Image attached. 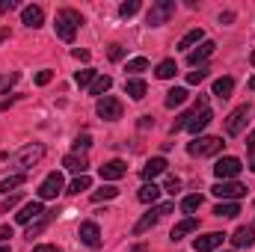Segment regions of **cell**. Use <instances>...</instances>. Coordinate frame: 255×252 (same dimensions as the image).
Wrapping results in <instances>:
<instances>
[{
  "mask_svg": "<svg viewBox=\"0 0 255 252\" xmlns=\"http://www.w3.org/2000/svg\"><path fill=\"white\" fill-rule=\"evenodd\" d=\"M80 24H83V18H80L77 9H60V12H57V21H54V30H57V36H60L63 42H74Z\"/></svg>",
  "mask_w": 255,
  "mask_h": 252,
  "instance_id": "6da1fadb",
  "label": "cell"
},
{
  "mask_svg": "<svg viewBox=\"0 0 255 252\" xmlns=\"http://www.w3.org/2000/svg\"><path fill=\"white\" fill-rule=\"evenodd\" d=\"M223 136H196L190 145H187V151H190L193 157H214V154H220L223 151Z\"/></svg>",
  "mask_w": 255,
  "mask_h": 252,
  "instance_id": "7a4b0ae2",
  "label": "cell"
},
{
  "mask_svg": "<svg viewBox=\"0 0 255 252\" xmlns=\"http://www.w3.org/2000/svg\"><path fill=\"white\" fill-rule=\"evenodd\" d=\"M172 15H175V0H157V3H151V9L145 12V24H148V27H160V24H166Z\"/></svg>",
  "mask_w": 255,
  "mask_h": 252,
  "instance_id": "3957f363",
  "label": "cell"
},
{
  "mask_svg": "<svg viewBox=\"0 0 255 252\" xmlns=\"http://www.w3.org/2000/svg\"><path fill=\"white\" fill-rule=\"evenodd\" d=\"M42 157H45V145H42V142H33V145H24V148L15 154L12 163H15L18 169H30V166H36Z\"/></svg>",
  "mask_w": 255,
  "mask_h": 252,
  "instance_id": "277c9868",
  "label": "cell"
},
{
  "mask_svg": "<svg viewBox=\"0 0 255 252\" xmlns=\"http://www.w3.org/2000/svg\"><path fill=\"white\" fill-rule=\"evenodd\" d=\"M95 113H98L104 122H116V119H122V101L113 98V95H104V98H98Z\"/></svg>",
  "mask_w": 255,
  "mask_h": 252,
  "instance_id": "5b68a950",
  "label": "cell"
},
{
  "mask_svg": "<svg viewBox=\"0 0 255 252\" xmlns=\"http://www.w3.org/2000/svg\"><path fill=\"white\" fill-rule=\"evenodd\" d=\"M241 169H244V163H241L238 157H220L217 166H214V175H217L220 181H235V178L241 175Z\"/></svg>",
  "mask_w": 255,
  "mask_h": 252,
  "instance_id": "8992f818",
  "label": "cell"
},
{
  "mask_svg": "<svg viewBox=\"0 0 255 252\" xmlns=\"http://www.w3.org/2000/svg\"><path fill=\"white\" fill-rule=\"evenodd\" d=\"M172 208H175L172 202H163V205H157V208H151V211H148V214H145V217H142V220H139L136 226H133V235H142V232H148V229H154V226H157V220H160L163 214H169Z\"/></svg>",
  "mask_w": 255,
  "mask_h": 252,
  "instance_id": "52a82bcc",
  "label": "cell"
},
{
  "mask_svg": "<svg viewBox=\"0 0 255 252\" xmlns=\"http://www.w3.org/2000/svg\"><path fill=\"white\" fill-rule=\"evenodd\" d=\"M247 119H250V107H247V104L235 107V110L229 113V119H226V133H229V136H238V133H244Z\"/></svg>",
  "mask_w": 255,
  "mask_h": 252,
  "instance_id": "ba28073f",
  "label": "cell"
},
{
  "mask_svg": "<svg viewBox=\"0 0 255 252\" xmlns=\"http://www.w3.org/2000/svg\"><path fill=\"white\" fill-rule=\"evenodd\" d=\"M63 175L60 172H51L42 184H39V199H57L60 193H63Z\"/></svg>",
  "mask_w": 255,
  "mask_h": 252,
  "instance_id": "9c48e42d",
  "label": "cell"
},
{
  "mask_svg": "<svg viewBox=\"0 0 255 252\" xmlns=\"http://www.w3.org/2000/svg\"><path fill=\"white\" fill-rule=\"evenodd\" d=\"M223 241H226V235H223V232H208V235H202V238H196V241H193V250H196V252L220 250V247H223Z\"/></svg>",
  "mask_w": 255,
  "mask_h": 252,
  "instance_id": "30bf717a",
  "label": "cell"
},
{
  "mask_svg": "<svg viewBox=\"0 0 255 252\" xmlns=\"http://www.w3.org/2000/svg\"><path fill=\"white\" fill-rule=\"evenodd\" d=\"M214 196H220V199H238V196H244L247 187L241 184V181H217L214 187H211Z\"/></svg>",
  "mask_w": 255,
  "mask_h": 252,
  "instance_id": "8fae6325",
  "label": "cell"
},
{
  "mask_svg": "<svg viewBox=\"0 0 255 252\" xmlns=\"http://www.w3.org/2000/svg\"><path fill=\"white\" fill-rule=\"evenodd\" d=\"M48 211H45V205L42 202H30V205H24L21 208V214H15V223H21V226H27V223H33V220H42Z\"/></svg>",
  "mask_w": 255,
  "mask_h": 252,
  "instance_id": "7c38bea8",
  "label": "cell"
},
{
  "mask_svg": "<svg viewBox=\"0 0 255 252\" xmlns=\"http://www.w3.org/2000/svg\"><path fill=\"white\" fill-rule=\"evenodd\" d=\"M77 235H80V241H83L86 247H92V250L101 247V229H98V223H89V220L80 223V232H77Z\"/></svg>",
  "mask_w": 255,
  "mask_h": 252,
  "instance_id": "4fadbf2b",
  "label": "cell"
},
{
  "mask_svg": "<svg viewBox=\"0 0 255 252\" xmlns=\"http://www.w3.org/2000/svg\"><path fill=\"white\" fill-rule=\"evenodd\" d=\"M21 21H24L30 30H36V27H42V21H45V9L36 6V3H33V6H24V9H21Z\"/></svg>",
  "mask_w": 255,
  "mask_h": 252,
  "instance_id": "5bb4252c",
  "label": "cell"
},
{
  "mask_svg": "<svg viewBox=\"0 0 255 252\" xmlns=\"http://www.w3.org/2000/svg\"><path fill=\"white\" fill-rule=\"evenodd\" d=\"M214 51H217V45H214L211 39H205V42H199V48H196V51L187 54V63H190V65H202L211 54H214Z\"/></svg>",
  "mask_w": 255,
  "mask_h": 252,
  "instance_id": "9a60e30c",
  "label": "cell"
},
{
  "mask_svg": "<svg viewBox=\"0 0 255 252\" xmlns=\"http://www.w3.org/2000/svg\"><path fill=\"white\" fill-rule=\"evenodd\" d=\"M98 172H101V181H116V178H122L128 172V163L125 160H110V163H104Z\"/></svg>",
  "mask_w": 255,
  "mask_h": 252,
  "instance_id": "2e32d148",
  "label": "cell"
},
{
  "mask_svg": "<svg viewBox=\"0 0 255 252\" xmlns=\"http://www.w3.org/2000/svg\"><path fill=\"white\" fill-rule=\"evenodd\" d=\"M232 244H235V247H241V250H244V247L250 250V247L255 244V226H241V229L232 235Z\"/></svg>",
  "mask_w": 255,
  "mask_h": 252,
  "instance_id": "e0dca14e",
  "label": "cell"
},
{
  "mask_svg": "<svg viewBox=\"0 0 255 252\" xmlns=\"http://www.w3.org/2000/svg\"><path fill=\"white\" fill-rule=\"evenodd\" d=\"M63 166L68 169V172H74V175H86V157L83 154H65L63 157Z\"/></svg>",
  "mask_w": 255,
  "mask_h": 252,
  "instance_id": "ac0fdd59",
  "label": "cell"
},
{
  "mask_svg": "<svg viewBox=\"0 0 255 252\" xmlns=\"http://www.w3.org/2000/svg\"><path fill=\"white\" fill-rule=\"evenodd\" d=\"M160 172H166V160H163V157H151V160L142 166V178H145V181H154Z\"/></svg>",
  "mask_w": 255,
  "mask_h": 252,
  "instance_id": "d6986e66",
  "label": "cell"
},
{
  "mask_svg": "<svg viewBox=\"0 0 255 252\" xmlns=\"http://www.w3.org/2000/svg\"><path fill=\"white\" fill-rule=\"evenodd\" d=\"M145 92H148V86H145V80H139V77H130V80H125V95H130L133 101H139V98H145Z\"/></svg>",
  "mask_w": 255,
  "mask_h": 252,
  "instance_id": "ffe728a7",
  "label": "cell"
},
{
  "mask_svg": "<svg viewBox=\"0 0 255 252\" xmlns=\"http://www.w3.org/2000/svg\"><path fill=\"white\" fill-rule=\"evenodd\" d=\"M211 119H214V113H211V110H202V113H196V116L190 119L187 130H190V133H202L205 127L211 125Z\"/></svg>",
  "mask_w": 255,
  "mask_h": 252,
  "instance_id": "44dd1931",
  "label": "cell"
},
{
  "mask_svg": "<svg viewBox=\"0 0 255 252\" xmlns=\"http://www.w3.org/2000/svg\"><path fill=\"white\" fill-rule=\"evenodd\" d=\"M196 229H199V223H196L193 217H187V220H181V223L169 232V238H172V241H181L184 235H190V232H196Z\"/></svg>",
  "mask_w": 255,
  "mask_h": 252,
  "instance_id": "7402d4cb",
  "label": "cell"
},
{
  "mask_svg": "<svg viewBox=\"0 0 255 252\" xmlns=\"http://www.w3.org/2000/svg\"><path fill=\"white\" fill-rule=\"evenodd\" d=\"M232 92H235V80L232 77H220V80H214V95L217 98H232Z\"/></svg>",
  "mask_w": 255,
  "mask_h": 252,
  "instance_id": "603a6c76",
  "label": "cell"
},
{
  "mask_svg": "<svg viewBox=\"0 0 255 252\" xmlns=\"http://www.w3.org/2000/svg\"><path fill=\"white\" fill-rule=\"evenodd\" d=\"M214 214H217L220 220H232V217L241 214V205H238V202H220V205L214 208Z\"/></svg>",
  "mask_w": 255,
  "mask_h": 252,
  "instance_id": "cb8c5ba5",
  "label": "cell"
},
{
  "mask_svg": "<svg viewBox=\"0 0 255 252\" xmlns=\"http://www.w3.org/2000/svg\"><path fill=\"white\" fill-rule=\"evenodd\" d=\"M184 101H187V89H184V86H175V89L166 92V107H169V110H172V107H181Z\"/></svg>",
  "mask_w": 255,
  "mask_h": 252,
  "instance_id": "d4e9b609",
  "label": "cell"
},
{
  "mask_svg": "<svg viewBox=\"0 0 255 252\" xmlns=\"http://www.w3.org/2000/svg\"><path fill=\"white\" fill-rule=\"evenodd\" d=\"M163 190L157 187L154 181H148V184H142L139 187V202H145V205H151V202H157V196H160Z\"/></svg>",
  "mask_w": 255,
  "mask_h": 252,
  "instance_id": "484cf974",
  "label": "cell"
},
{
  "mask_svg": "<svg viewBox=\"0 0 255 252\" xmlns=\"http://www.w3.org/2000/svg\"><path fill=\"white\" fill-rule=\"evenodd\" d=\"M113 86V77H107V74H101V77H95L92 80V86H89V95H101L104 98V92Z\"/></svg>",
  "mask_w": 255,
  "mask_h": 252,
  "instance_id": "4316f807",
  "label": "cell"
},
{
  "mask_svg": "<svg viewBox=\"0 0 255 252\" xmlns=\"http://www.w3.org/2000/svg\"><path fill=\"white\" fill-rule=\"evenodd\" d=\"M175 71H178L175 60H163V63L157 65V71H154V74H157L160 80H169V77H175Z\"/></svg>",
  "mask_w": 255,
  "mask_h": 252,
  "instance_id": "83f0119b",
  "label": "cell"
},
{
  "mask_svg": "<svg viewBox=\"0 0 255 252\" xmlns=\"http://www.w3.org/2000/svg\"><path fill=\"white\" fill-rule=\"evenodd\" d=\"M27 181V175L21 172V175H9V178H3L0 181V193H9V190H15V187H21Z\"/></svg>",
  "mask_w": 255,
  "mask_h": 252,
  "instance_id": "f1b7e54d",
  "label": "cell"
},
{
  "mask_svg": "<svg viewBox=\"0 0 255 252\" xmlns=\"http://www.w3.org/2000/svg\"><path fill=\"white\" fill-rule=\"evenodd\" d=\"M95 77H98V71H95V68H83V71H77V74H74V83H77V86H92V80H95Z\"/></svg>",
  "mask_w": 255,
  "mask_h": 252,
  "instance_id": "f546056e",
  "label": "cell"
},
{
  "mask_svg": "<svg viewBox=\"0 0 255 252\" xmlns=\"http://www.w3.org/2000/svg\"><path fill=\"white\" fill-rule=\"evenodd\" d=\"M196 42H205V33H202L199 27H196V30H190V33H187V36L178 42V48H184V51H187V48H193Z\"/></svg>",
  "mask_w": 255,
  "mask_h": 252,
  "instance_id": "4dcf8cb0",
  "label": "cell"
},
{
  "mask_svg": "<svg viewBox=\"0 0 255 252\" xmlns=\"http://www.w3.org/2000/svg\"><path fill=\"white\" fill-rule=\"evenodd\" d=\"M15 83H18V71H6V74H0V95H6Z\"/></svg>",
  "mask_w": 255,
  "mask_h": 252,
  "instance_id": "1f68e13d",
  "label": "cell"
},
{
  "mask_svg": "<svg viewBox=\"0 0 255 252\" xmlns=\"http://www.w3.org/2000/svg\"><path fill=\"white\" fill-rule=\"evenodd\" d=\"M116 196H119V190L113 187V184H107V187H101V190L92 193V202H104V199H116Z\"/></svg>",
  "mask_w": 255,
  "mask_h": 252,
  "instance_id": "d6a6232c",
  "label": "cell"
},
{
  "mask_svg": "<svg viewBox=\"0 0 255 252\" xmlns=\"http://www.w3.org/2000/svg\"><path fill=\"white\" fill-rule=\"evenodd\" d=\"M202 208V196L196 193V196H184V202H181V211L184 214H193V211H199Z\"/></svg>",
  "mask_w": 255,
  "mask_h": 252,
  "instance_id": "836d02e7",
  "label": "cell"
},
{
  "mask_svg": "<svg viewBox=\"0 0 255 252\" xmlns=\"http://www.w3.org/2000/svg\"><path fill=\"white\" fill-rule=\"evenodd\" d=\"M89 187H92L89 175H77V178L71 181V187H68V193H74V196H77V193H83V190H89Z\"/></svg>",
  "mask_w": 255,
  "mask_h": 252,
  "instance_id": "e575fe53",
  "label": "cell"
},
{
  "mask_svg": "<svg viewBox=\"0 0 255 252\" xmlns=\"http://www.w3.org/2000/svg\"><path fill=\"white\" fill-rule=\"evenodd\" d=\"M148 68V60L145 57H133V60H128L125 71H130V74H139V71H145Z\"/></svg>",
  "mask_w": 255,
  "mask_h": 252,
  "instance_id": "d590c367",
  "label": "cell"
},
{
  "mask_svg": "<svg viewBox=\"0 0 255 252\" xmlns=\"http://www.w3.org/2000/svg\"><path fill=\"white\" fill-rule=\"evenodd\" d=\"M136 12H139V0H128V3L119 6V15H122V18H130V15H136Z\"/></svg>",
  "mask_w": 255,
  "mask_h": 252,
  "instance_id": "8d00e7d4",
  "label": "cell"
},
{
  "mask_svg": "<svg viewBox=\"0 0 255 252\" xmlns=\"http://www.w3.org/2000/svg\"><path fill=\"white\" fill-rule=\"evenodd\" d=\"M205 77H208V68H205V65H199V71H190V74H187V83H190V86H199Z\"/></svg>",
  "mask_w": 255,
  "mask_h": 252,
  "instance_id": "74e56055",
  "label": "cell"
},
{
  "mask_svg": "<svg viewBox=\"0 0 255 252\" xmlns=\"http://www.w3.org/2000/svg\"><path fill=\"white\" fill-rule=\"evenodd\" d=\"M92 145V133H77V139H74V151H86Z\"/></svg>",
  "mask_w": 255,
  "mask_h": 252,
  "instance_id": "f35d334b",
  "label": "cell"
},
{
  "mask_svg": "<svg viewBox=\"0 0 255 252\" xmlns=\"http://www.w3.org/2000/svg\"><path fill=\"white\" fill-rule=\"evenodd\" d=\"M107 57H110V60H113V63H119V60H122V57H125V48H122V45H116V42H113V45H110V48H107Z\"/></svg>",
  "mask_w": 255,
  "mask_h": 252,
  "instance_id": "ab89813d",
  "label": "cell"
},
{
  "mask_svg": "<svg viewBox=\"0 0 255 252\" xmlns=\"http://www.w3.org/2000/svg\"><path fill=\"white\" fill-rule=\"evenodd\" d=\"M247 151H250V169L255 172V130L247 136Z\"/></svg>",
  "mask_w": 255,
  "mask_h": 252,
  "instance_id": "60d3db41",
  "label": "cell"
},
{
  "mask_svg": "<svg viewBox=\"0 0 255 252\" xmlns=\"http://www.w3.org/2000/svg\"><path fill=\"white\" fill-rule=\"evenodd\" d=\"M48 223H51V214H45V217H42V220H39L36 226H30V232H27V238H33V235H39V232H42V229H45Z\"/></svg>",
  "mask_w": 255,
  "mask_h": 252,
  "instance_id": "b9f144b4",
  "label": "cell"
},
{
  "mask_svg": "<svg viewBox=\"0 0 255 252\" xmlns=\"http://www.w3.org/2000/svg\"><path fill=\"white\" fill-rule=\"evenodd\" d=\"M51 80H54V71H51V68H45V71L36 74V83H39V86H48Z\"/></svg>",
  "mask_w": 255,
  "mask_h": 252,
  "instance_id": "7bdbcfd3",
  "label": "cell"
},
{
  "mask_svg": "<svg viewBox=\"0 0 255 252\" xmlns=\"http://www.w3.org/2000/svg\"><path fill=\"white\" fill-rule=\"evenodd\" d=\"M18 202H21V196H18V193H15V196H9V199H6V202H3V205H0V214H6V211H9V208H15V205H18Z\"/></svg>",
  "mask_w": 255,
  "mask_h": 252,
  "instance_id": "ee69618b",
  "label": "cell"
},
{
  "mask_svg": "<svg viewBox=\"0 0 255 252\" xmlns=\"http://www.w3.org/2000/svg\"><path fill=\"white\" fill-rule=\"evenodd\" d=\"M71 54H74V60H80V63H89V57H92V54H89L86 48H74Z\"/></svg>",
  "mask_w": 255,
  "mask_h": 252,
  "instance_id": "f6af8a7d",
  "label": "cell"
},
{
  "mask_svg": "<svg viewBox=\"0 0 255 252\" xmlns=\"http://www.w3.org/2000/svg\"><path fill=\"white\" fill-rule=\"evenodd\" d=\"M12 9H18V0H0V15H6Z\"/></svg>",
  "mask_w": 255,
  "mask_h": 252,
  "instance_id": "bcb514c9",
  "label": "cell"
},
{
  "mask_svg": "<svg viewBox=\"0 0 255 252\" xmlns=\"http://www.w3.org/2000/svg\"><path fill=\"white\" fill-rule=\"evenodd\" d=\"M178 190H181V181H178V178H166V193H172V196H175Z\"/></svg>",
  "mask_w": 255,
  "mask_h": 252,
  "instance_id": "7dc6e473",
  "label": "cell"
},
{
  "mask_svg": "<svg viewBox=\"0 0 255 252\" xmlns=\"http://www.w3.org/2000/svg\"><path fill=\"white\" fill-rule=\"evenodd\" d=\"M33 252H63V250H60V247H51V244H39Z\"/></svg>",
  "mask_w": 255,
  "mask_h": 252,
  "instance_id": "c3c4849f",
  "label": "cell"
},
{
  "mask_svg": "<svg viewBox=\"0 0 255 252\" xmlns=\"http://www.w3.org/2000/svg\"><path fill=\"white\" fill-rule=\"evenodd\" d=\"M232 21H235V12H223L220 15V24H232Z\"/></svg>",
  "mask_w": 255,
  "mask_h": 252,
  "instance_id": "681fc988",
  "label": "cell"
},
{
  "mask_svg": "<svg viewBox=\"0 0 255 252\" xmlns=\"http://www.w3.org/2000/svg\"><path fill=\"white\" fill-rule=\"evenodd\" d=\"M6 238H12V226H0V241H6Z\"/></svg>",
  "mask_w": 255,
  "mask_h": 252,
  "instance_id": "f907efd6",
  "label": "cell"
},
{
  "mask_svg": "<svg viewBox=\"0 0 255 252\" xmlns=\"http://www.w3.org/2000/svg\"><path fill=\"white\" fill-rule=\"evenodd\" d=\"M12 101H15V98H3V101H0V113H3V110H9V107H12Z\"/></svg>",
  "mask_w": 255,
  "mask_h": 252,
  "instance_id": "816d5d0a",
  "label": "cell"
},
{
  "mask_svg": "<svg viewBox=\"0 0 255 252\" xmlns=\"http://www.w3.org/2000/svg\"><path fill=\"white\" fill-rule=\"evenodd\" d=\"M6 39H9V30L3 27V30H0V42H6Z\"/></svg>",
  "mask_w": 255,
  "mask_h": 252,
  "instance_id": "f5cc1de1",
  "label": "cell"
},
{
  "mask_svg": "<svg viewBox=\"0 0 255 252\" xmlns=\"http://www.w3.org/2000/svg\"><path fill=\"white\" fill-rule=\"evenodd\" d=\"M250 89H253V92H255V77H253V80H250Z\"/></svg>",
  "mask_w": 255,
  "mask_h": 252,
  "instance_id": "db71d44e",
  "label": "cell"
},
{
  "mask_svg": "<svg viewBox=\"0 0 255 252\" xmlns=\"http://www.w3.org/2000/svg\"><path fill=\"white\" fill-rule=\"evenodd\" d=\"M0 252H9V247H0Z\"/></svg>",
  "mask_w": 255,
  "mask_h": 252,
  "instance_id": "11a10c76",
  "label": "cell"
},
{
  "mask_svg": "<svg viewBox=\"0 0 255 252\" xmlns=\"http://www.w3.org/2000/svg\"><path fill=\"white\" fill-rule=\"evenodd\" d=\"M250 60H253V65H255V51H253V57H250Z\"/></svg>",
  "mask_w": 255,
  "mask_h": 252,
  "instance_id": "9f6ffc18",
  "label": "cell"
}]
</instances>
